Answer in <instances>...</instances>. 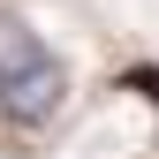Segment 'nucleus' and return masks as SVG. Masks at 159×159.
Instances as JSON below:
<instances>
[{
  "label": "nucleus",
  "instance_id": "2",
  "mask_svg": "<svg viewBox=\"0 0 159 159\" xmlns=\"http://www.w3.org/2000/svg\"><path fill=\"white\" fill-rule=\"evenodd\" d=\"M129 91H136V98H152V106H159V68H129Z\"/></svg>",
  "mask_w": 159,
  "mask_h": 159
},
{
  "label": "nucleus",
  "instance_id": "1",
  "mask_svg": "<svg viewBox=\"0 0 159 159\" xmlns=\"http://www.w3.org/2000/svg\"><path fill=\"white\" fill-rule=\"evenodd\" d=\"M68 91H76L68 61L30 30L23 8H0V121L38 136V129H53L68 114Z\"/></svg>",
  "mask_w": 159,
  "mask_h": 159
}]
</instances>
